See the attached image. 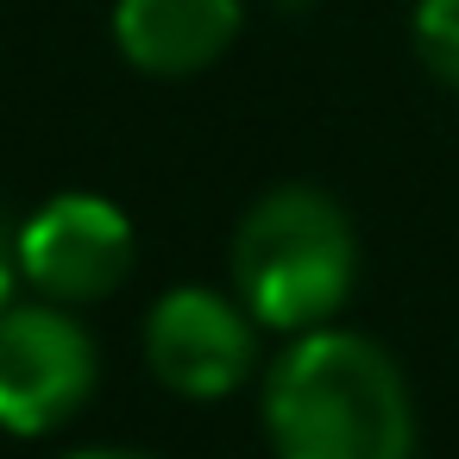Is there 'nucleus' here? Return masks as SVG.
Masks as SVG:
<instances>
[{"label": "nucleus", "instance_id": "1", "mask_svg": "<svg viewBox=\"0 0 459 459\" xmlns=\"http://www.w3.org/2000/svg\"><path fill=\"white\" fill-rule=\"evenodd\" d=\"M264 434L277 459H409V384L377 340L308 327L264 377Z\"/></svg>", "mask_w": 459, "mask_h": 459}, {"label": "nucleus", "instance_id": "2", "mask_svg": "<svg viewBox=\"0 0 459 459\" xmlns=\"http://www.w3.org/2000/svg\"><path fill=\"white\" fill-rule=\"evenodd\" d=\"M359 271L352 221L333 195L308 183H283L252 202V214L233 233V283L246 296V315L277 333L321 327Z\"/></svg>", "mask_w": 459, "mask_h": 459}, {"label": "nucleus", "instance_id": "3", "mask_svg": "<svg viewBox=\"0 0 459 459\" xmlns=\"http://www.w3.org/2000/svg\"><path fill=\"white\" fill-rule=\"evenodd\" d=\"M95 340L70 308H0V428L7 434L64 428L95 396Z\"/></svg>", "mask_w": 459, "mask_h": 459}, {"label": "nucleus", "instance_id": "4", "mask_svg": "<svg viewBox=\"0 0 459 459\" xmlns=\"http://www.w3.org/2000/svg\"><path fill=\"white\" fill-rule=\"evenodd\" d=\"M20 277L70 308V302H95L114 296L133 271V221L108 202V195H57L45 202L20 233Z\"/></svg>", "mask_w": 459, "mask_h": 459}, {"label": "nucleus", "instance_id": "5", "mask_svg": "<svg viewBox=\"0 0 459 459\" xmlns=\"http://www.w3.org/2000/svg\"><path fill=\"white\" fill-rule=\"evenodd\" d=\"M252 321L239 302L214 296V290H170L158 296L152 321H145V359L152 371L177 390V396H227L246 384L252 371Z\"/></svg>", "mask_w": 459, "mask_h": 459}, {"label": "nucleus", "instance_id": "6", "mask_svg": "<svg viewBox=\"0 0 459 459\" xmlns=\"http://www.w3.org/2000/svg\"><path fill=\"white\" fill-rule=\"evenodd\" d=\"M239 0H120L114 45L145 76H195L239 39Z\"/></svg>", "mask_w": 459, "mask_h": 459}, {"label": "nucleus", "instance_id": "7", "mask_svg": "<svg viewBox=\"0 0 459 459\" xmlns=\"http://www.w3.org/2000/svg\"><path fill=\"white\" fill-rule=\"evenodd\" d=\"M415 51L446 89H459V0H421L415 7Z\"/></svg>", "mask_w": 459, "mask_h": 459}, {"label": "nucleus", "instance_id": "8", "mask_svg": "<svg viewBox=\"0 0 459 459\" xmlns=\"http://www.w3.org/2000/svg\"><path fill=\"white\" fill-rule=\"evenodd\" d=\"M13 277H20V246H13L7 221H0V308H7V296H13Z\"/></svg>", "mask_w": 459, "mask_h": 459}, {"label": "nucleus", "instance_id": "9", "mask_svg": "<svg viewBox=\"0 0 459 459\" xmlns=\"http://www.w3.org/2000/svg\"><path fill=\"white\" fill-rule=\"evenodd\" d=\"M70 459H139V453H114V446H101V453H70Z\"/></svg>", "mask_w": 459, "mask_h": 459}, {"label": "nucleus", "instance_id": "10", "mask_svg": "<svg viewBox=\"0 0 459 459\" xmlns=\"http://www.w3.org/2000/svg\"><path fill=\"white\" fill-rule=\"evenodd\" d=\"M283 7H302V0H283Z\"/></svg>", "mask_w": 459, "mask_h": 459}]
</instances>
